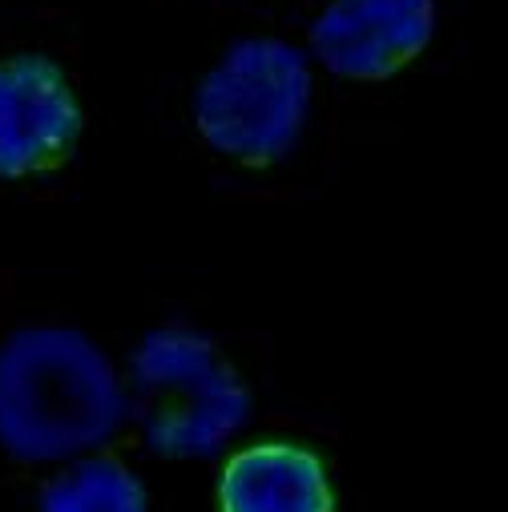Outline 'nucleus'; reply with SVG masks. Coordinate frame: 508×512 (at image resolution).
<instances>
[{"instance_id": "nucleus-1", "label": "nucleus", "mask_w": 508, "mask_h": 512, "mask_svg": "<svg viewBox=\"0 0 508 512\" xmlns=\"http://www.w3.org/2000/svg\"><path fill=\"white\" fill-rule=\"evenodd\" d=\"M125 416L113 363L69 327L0 343V444L21 460H69L105 444Z\"/></svg>"}, {"instance_id": "nucleus-2", "label": "nucleus", "mask_w": 508, "mask_h": 512, "mask_svg": "<svg viewBox=\"0 0 508 512\" xmlns=\"http://www.w3.org/2000/svg\"><path fill=\"white\" fill-rule=\"evenodd\" d=\"M130 383V412L158 456H210L250 412V396L222 351L182 327L142 339Z\"/></svg>"}, {"instance_id": "nucleus-3", "label": "nucleus", "mask_w": 508, "mask_h": 512, "mask_svg": "<svg viewBox=\"0 0 508 512\" xmlns=\"http://www.w3.org/2000/svg\"><path fill=\"white\" fill-rule=\"evenodd\" d=\"M311 101L307 57L295 45L250 37L198 85L194 117L202 138L246 166H267L291 150Z\"/></svg>"}, {"instance_id": "nucleus-4", "label": "nucleus", "mask_w": 508, "mask_h": 512, "mask_svg": "<svg viewBox=\"0 0 508 512\" xmlns=\"http://www.w3.org/2000/svg\"><path fill=\"white\" fill-rule=\"evenodd\" d=\"M81 134V105L69 77L37 53L0 61V178H29L61 166Z\"/></svg>"}, {"instance_id": "nucleus-5", "label": "nucleus", "mask_w": 508, "mask_h": 512, "mask_svg": "<svg viewBox=\"0 0 508 512\" xmlns=\"http://www.w3.org/2000/svg\"><path fill=\"white\" fill-rule=\"evenodd\" d=\"M432 0H331L311 25L315 57L351 81H384L432 41Z\"/></svg>"}, {"instance_id": "nucleus-6", "label": "nucleus", "mask_w": 508, "mask_h": 512, "mask_svg": "<svg viewBox=\"0 0 508 512\" xmlns=\"http://www.w3.org/2000/svg\"><path fill=\"white\" fill-rule=\"evenodd\" d=\"M218 504L222 512H335V492L315 452L254 444L222 468Z\"/></svg>"}, {"instance_id": "nucleus-7", "label": "nucleus", "mask_w": 508, "mask_h": 512, "mask_svg": "<svg viewBox=\"0 0 508 512\" xmlns=\"http://www.w3.org/2000/svg\"><path fill=\"white\" fill-rule=\"evenodd\" d=\"M41 512H146V488L117 456H93L41 488Z\"/></svg>"}]
</instances>
